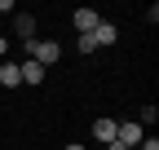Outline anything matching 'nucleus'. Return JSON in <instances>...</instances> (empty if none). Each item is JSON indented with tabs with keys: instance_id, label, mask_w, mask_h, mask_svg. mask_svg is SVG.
<instances>
[{
	"instance_id": "1",
	"label": "nucleus",
	"mask_w": 159,
	"mask_h": 150,
	"mask_svg": "<svg viewBox=\"0 0 159 150\" xmlns=\"http://www.w3.org/2000/svg\"><path fill=\"white\" fill-rule=\"evenodd\" d=\"M22 49H27V58L35 66H53L57 58H62V44H57V40H27Z\"/></svg>"
},
{
	"instance_id": "2",
	"label": "nucleus",
	"mask_w": 159,
	"mask_h": 150,
	"mask_svg": "<svg viewBox=\"0 0 159 150\" xmlns=\"http://www.w3.org/2000/svg\"><path fill=\"white\" fill-rule=\"evenodd\" d=\"M142 137H146V128L137 124V119H119V128H115V141L124 146V150H133V146H142Z\"/></svg>"
},
{
	"instance_id": "3",
	"label": "nucleus",
	"mask_w": 159,
	"mask_h": 150,
	"mask_svg": "<svg viewBox=\"0 0 159 150\" xmlns=\"http://www.w3.org/2000/svg\"><path fill=\"white\" fill-rule=\"evenodd\" d=\"M71 22H75L80 35H93V27L102 22V13H97V9H75V13H71Z\"/></svg>"
},
{
	"instance_id": "4",
	"label": "nucleus",
	"mask_w": 159,
	"mask_h": 150,
	"mask_svg": "<svg viewBox=\"0 0 159 150\" xmlns=\"http://www.w3.org/2000/svg\"><path fill=\"white\" fill-rule=\"evenodd\" d=\"M115 128H119V119H93V141L111 146L115 141Z\"/></svg>"
},
{
	"instance_id": "5",
	"label": "nucleus",
	"mask_w": 159,
	"mask_h": 150,
	"mask_svg": "<svg viewBox=\"0 0 159 150\" xmlns=\"http://www.w3.org/2000/svg\"><path fill=\"white\" fill-rule=\"evenodd\" d=\"M115 35H119L115 22H106V18H102V22L93 27V44H97V49H106V44H115Z\"/></svg>"
},
{
	"instance_id": "6",
	"label": "nucleus",
	"mask_w": 159,
	"mask_h": 150,
	"mask_svg": "<svg viewBox=\"0 0 159 150\" xmlns=\"http://www.w3.org/2000/svg\"><path fill=\"white\" fill-rule=\"evenodd\" d=\"M0 84H9V88H18V84H22V71H18V62H13V58H5V62H0Z\"/></svg>"
},
{
	"instance_id": "7",
	"label": "nucleus",
	"mask_w": 159,
	"mask_h": 150,
	"mask_svg": "<svg viewBox=\"0 0 159 150\" xmlns=\"http://www.w3.org/2000/svg\"><path fill=\"white\" fill-rule=\"evenodd\" d=\"M18 71H22V84H44V66H35L31 58L18 62Z\"/></svg>"
},
{
	"instance_id": "8",
	"label": "nucleus",
	"mask_w": 159,
	"mask_h": 150,
	"mask_svg": "<svg viewBox=\"0 0 159 150\" xmlns=\"http://www.w3.org/2000/svg\"><path fill=\"white\" fill-rule=\"evenodd\" d=\"M13 31L22 35V40H35V18H31V13H18V22H13Z\"/></svg>"
},
{
	"instance_id": "9",
	"label": "nucleus",
	"mask_w": 159,
	"mask_h": 150,
	"mask_svg": "<svg viewBox=\"0 0 159 150\" xmlns=\"http://www.w3.org/2000/svg\"><path fill=\"white\" fill-rule=\"evenodd\" d=\"M155 119H159V110H155V106H146V110H142V119H137V124L146 128V124H155Z\"/></svg>"
},
{
	"instance_id": "10",
	"label": "nucleus",
	"mask_w": 159,
	"mask_h": 150,
	"mask_svg": "<svg viewBox=\"0 0 159 150\" xmlns=\"http://www.w3.org/2000/svg\"><path fill=\"white\" fill-rule=\"evenodd\" d=\"M137 150H159V141H155V137H142V146H137Z\"/></svg>"
},
{
	"instance_id": "11",
	"label": "nucleus",
	"mask_w": 159,
	"mask_h": 150,
	"mask_svg": "<svg viewBox=\"0 0 159 150\" xmlns=\"http://www.w3.org/2000/svg\"><path fill=\"white\" fill-rule=\"evenodd\" d=\"M5 58H9V40L0 35V62H5Z\"/></svg>"
},
{
	"instance_id": "12",
	"label": "nucleus",
	"mask_w": 159,
	"mask_h": 150,
	"mask_svg": "<svg viewBox=\"0 0 159 150\" xmlns=\"http://www.w3.org/2000/svg\"><path fill=\"white\" fill-rule=\"evenodd\" d=\"M66 150H84V146H80V141H71V146H66Z\"/></svg>"
}]
</instances>
